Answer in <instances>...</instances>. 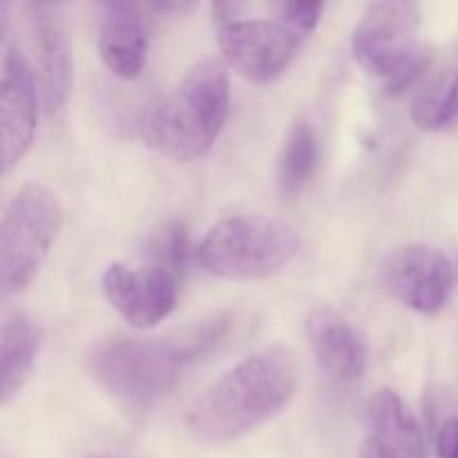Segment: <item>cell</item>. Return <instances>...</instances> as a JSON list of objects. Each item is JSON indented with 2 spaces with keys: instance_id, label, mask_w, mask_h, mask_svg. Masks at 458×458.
Masks as SVG:
<instances>
[{
  "instance_id": "cell-13",
  "label": "cell",
  "mask_w": 458,
  "mask_h": 458,
  "mask_svg": "<svg viewBox=\"0 0 458 458\" xmlns=\"http://www.w3.org/2000/svg\"><path fill=\"white\" fill-rule=\"evenodd\" d=\"M307 338L318 365L338 383H353L365 376L369 352L356 327L329 307L311 309L307 316Z\"/></svg>"
},
{
  "instance_id": "cell-3",
  "label": "cell",
  "mask_w": 458,
  "mask_h": 458,
  "mask_svg": "<svg viewBox=\"0 0 458 458\" xmlns=\"http://www.w3.org/2000/svg\"><path fill=\"white\" fill-rule=\"evenodd\" d=\"M231 110L226 63L204 58L155 106L143 123V141L157 155L191 164L213 150Z\"/></svg>"
},
{
  "instance_id": "cell-21",
  "label": "cell",
  "mask_w": 458,
  "mask_h": 458,
  "mask_svg": "<svg viewBox=\"0 0 458 458\" xmlns=\"http://www.w3.org/2000/svg\"><path fill=\"white\" fill-rule=\"evenodd\" d=\"M360 458H389V456H387V452H385L383 447L374 441V438H367L365 445H362V450H360Z\"/></svg>"
},
{
  "instance_id": "cell-15",
  "label": "cell",
  "mask_w": 458,
  "mask_h": 458,
  "mask_svg": "<svg viewBox=\"0 0 458 458\" xmlns=\"http://www.w3.org/2000/svg\"><path fill=\"white\" fill-rule=\"evenodd\" d=\"M410 116L425 132L450 128L458 119V40L437 65L429 67L411 98Z\"/></svg>"
},
{
  "instance_id": "cell-5",
  "label": "cell",
  "mask_w": 458,
  "mask_h": 458,
  "mask_svg": "<svg viewBox=\"0 0 458 458\" xmlns=\"http://www.w3.org/2000/svg\"><path fill=\"white\" fill-rule=\"evenodd\" d=\"M63 226V206L43 183H25L0 224V289L22 293L38 276Z\"/></svg>"
},
{
  "instance_id": "cell-18",
  "label": "cell",
  "mask_w": 458,
  "mask_h": 458,
  "mask_svg": "<svg viewBox=\"0 0 458 458\" xmlns=\"http://www.w3.org/2000/svg\"><path fill=\"white\" fill-rule=\"evenodd\" d=\"M191 255H197V249H192L188 228L182 222H173L164 226L161 233H157L155 240L150 242V258L155 262L152 267L164 268L177 280H182Z\"/></svg>"
},
{
  "instance_id": "cell-2",
  "label": "cell",
  "mask_w": 458,
  "mask_h": 458,
  "mask_svg": "<svg viewBox=\"0 0 458 458\" xmlns=\"http://www.w3.org/2000/svg\"><path fill=\"white\" fill-rule=\"evenodd\" d=\"M300 365L284 344L250 353L204 389L183 414L186 432L206 445H226L276 419L295 396Z\"/></svg>"
},
{
  "instance_id": "cell-4",
  "label": "cell",
  "mask_w": 458,
  "mask_h": 458,
  "mask_svg": "<svg viewBox=\"0 0 458 458\" xmlns=\"http://www.w3.org/2000/svg\"><path fill=\"white\" fill-rule=\"evenodd\" d=\"M300 250L293 224L267 215L219 219L197 246V262L210 276L231 282L268 280L284 271Z\"/></svg>"
},
{
  "instance_id": "cell-19",
  "label": "cell",
  "mask_w": 458,
  "mask_h": 458,
  "mask_svg": "<svg viewBox=\"0 0 458 458\" xmlns=\"http://www.w3.org/2000/svg\"><path fill=\"white\" fill-rule=\"evenodd\" d=\"M277 13L284 18L286 22L300 30L302 34H313L318 30L325 13V4L322 3H284L277 7Z\"/></svg>"
},
{
  "instance_id": "cell-11",
  "label": "cell",
  "mask_w": 458,
  "mask_h": 458,
  "mask_svg": "<svg viewBox=\"0 0 458 458\" xmlns=\"http://www.w3.org/2000/svg\"><path fill=\"white\" fill-rule=\"evenodd\" d=\"M27 27L36 63H30L38 83L40 103L47 114L65 107L72 89V43L61 4H25Z\"/></svg>"
},
{
  "instance_id": "cell-16",
  "label": "cell",
  "mask_w": 458,
  "mask_h": 458,
  "mask_svg": "<svg viewBox=\"0 0 458 458\" xmlns=\"http://www.w3.org/2000/svg\"><path fill=\"white\" fill-rule=\"evenodd\" d=\"M40 349V331L22 313L4 320L0 331V405L7 407L34 369Z\"/></svg>"
},
{
  "instance_id": "cell-12",
  "label": "cell",
  "mask_w": 458,
  "mask_h": 458,
  "mask_svg": "<svg viewBox=\"0 0 458 458\" xmlns=\"http://www.w3.org/2000/svg\"><path fill=\"white\" fill-rule=\"evenodd\" d=\"M97 9V45L103 65L116 79H137L146 70L150 49L141 7L110 0Z\"/></svg>"
},
{
  "instance_id": "cell-9",
  "label": "cell",
  "mask_w": 458,
  "mask_h": 458,
  "mask_svg": "<svg viewBox=\"0 0 458 458\" xmlns=\"http://www.w3.org/2000/svg\"><path fill=\"white\" fill-rule=\"evenodd\" d=\"M101 291L132 329L148 331L159 327L174 311L179 280L164 268H132L114 262L103 271Z\"/></svg>"
},
{
  "instance_id": "cell-20",
  "label": "cell",
  "mask_w": 458,
  "mask_h": 458,
  "mask_svg": "<svg viewBox=\"0 0 458 458\" xmlns=\"http://www.w3.org/2000/svg\"><path fill=\"white\" fill-rule=\"evenodd\" d=\"M437 458H458V416L443 420L437 437Z\"/></svg>"
},
{
  "instance_id": "cell-7",
  "label": "cell",
  "mask_w": 458,
  "mask_h": 458,
  "mask_svg": "<svg viewBox=\"0 0 458 458\" xmlns=\"http://www.w3.org/2000/svg\"><path fill=\"white\" fill-rule=\"evenodd\" d=\"M309 36L277 13L276 18H249L219 25V52L228 70L250 83L280 79L302 49Z\"/></svg>"
},
{
  "instance_id": "cell-6",
  "label": "cell",
  "mask_w": 458,
  "mask_h": 458,
  "mask_svg": "<svg viewBox=\"0 0 458 458\" xmlns=\"http://www.w3.org/2000/svg\"><path fill=\"white\" fill-rule=\"evenodd\" d=\"M423 9L407 0L371 3L352 34V52L358 65L374 79L389 81L398 89L428 67V52L419 45Z\"/></svg>"
},
{
  "instance_id": "cell-14",
  "label": "cell",
  "mask_w": 458,
  "mask_h": 458,
  "mask_svg": "<svg viewBox=\"0 0 458 458\" xmlns=\"http://www.w3.org/2000/svg\"><path fill=\"white\" fill-rule=\"evenodd\" d=\"M371 437L389 458H425V437L419 419L405 398L389 387H380L367 403Z\"/></svg>"
},
{
  "instance_id": "cell-10",
  "label": "cell",
  "mask_w": 458,
  "mask_h": 458,
  "mask_svg": "<svg viewBox=\"0 0 458 458\" xmlns=\"http://www.w3.org/2000/svg\"><path fill=\"white\" fill-rule=\"evenodd\" d=\"M40 92L30 58L18 47H7L0 79V161L3 173L21 164L38 128Z\"/></svg>"
},
{
  "instance_id": "cell-17",
  "label": "cell",
  "mask_w": 458,
  "mask_h": 458,
  "mask_svg": "<svg viewBox=\"0 0 458 458\" xmlns=\"http://www.w3.org/2000/svg\"><path fill=\"white\" fill-rule=\"evenodd\" d=\"M318 168V137L311 125L304 119H298L286 132L277 155V191L284 199H293L295 195L309 186Z\"/></svg>"
},
{
  "instance_id": "cell-8",
  "label": "cell",
  "mask_w": 458,
  "mask_h": 458,
  "mask_svg": "<svg viewBox=\"0 0 458 458\" xmlns=\"http://www.w3.org/2000/svg\"><path fill=\"white\" fill-rule=\"evenodd\" d=\"M383 289L420 316H438L454 291V268L441 249L405 244L394 249L380 268Z\"/></svg>"
},
{
  "instance_id": "cell-1",
  "label": "cell",
  "mask_w": 458,
  "mask_h": 458,
  "mask_svg": "<svg viewBox=\"0 0 458 458\" xmlns=\"http://www.w3.org/2000/svg\"><path fill=\"white\" fill-rule=\"evenodd\" d=\"M233 325L226 313L165 338H110L88 356L94 383L121 407L146 411L177 389L183 371L224 343Z\"/></svg>"
}]
</instances>
